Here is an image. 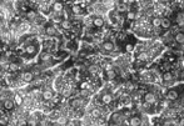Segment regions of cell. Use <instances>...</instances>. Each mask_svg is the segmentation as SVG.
<instances>
[{
  "label": "cell",
  "mask_w": 184,
  "mask_h": 126,
  "mask_svg": "<svg viewBox=\"0 0 184 126\" xmlns=\"http://www.w3.org/2000/svg\"><path fill=\"white\" fill-rule=\"evenodd\" d=\"M43 32L48 38H59V36H62V29L58 28V24H54L52 21L44 24Z\"/></svg>",
  "instance_id": "obj_1"
},
{
  "label": "cell",
  "mask_w": 184,
  "mask_h": 126,
  "mask_svg": "<svg viewBox=\"0 0 184 126\" xmlns=\"http://www.w3.org/2000/svg\"><path fill=\"white\" fill-rule=\"evenodd\" d=\"M127 115H125L124 112H122V111H114L113 114H112V116H110V119L112 120H109V122H112V124H116V125H120V124H128V121H127Z\"/></svg>",
  "instance_id": "obj_2"
},
{
  "label": "cell",
  "mask_w": 184,
  "mask_h": 126,
  "mask_svg": "<svg viewBox=\"0 0 184 126\" xmlns=\"http://www.w3.org/2000/svg\"><path fill=\"white\" fill-rule=\"evenodd\" d=\"M38 63L39 64H44V63H48V61H50V60H53L54 59V55H53V53H50V51H48V50H41V51H39V54H38Z\"/></svg>",
  "instance_id": "obj_3"
},
{
  "label": "cell",
  "mask_w": 184,
  "mask_h": 126,
  "mask_svg": "<svg viewBox=\"0 0 184 126\" xmlns=\"http://www.w3.org/2000/svg\"><path fill=\"white\" fill-rule=\"evenodd\" d=\"M55 91L54 89H50V88H46L41 91V100H43L44 103H50V101H54L55 99Z\"/></svg>",
  "instance_id": "obj_4"
},
{
  "label": "cell",
  "mask_w": 184,
  "mask_h": 126,
  "mask_svg": "<svg viewBox=\"0 0 184 126\" xmlns=\"http://www.w3.org/2000/svg\"><path fill=\"white\" fill-rule=\"evenodd\" d=\"M115 44L113 43V41H104V43L100 44V51H102L103 54H110L113 53L115 50Z\"/></svg>",
  "instance_id": "obj_5"
},
{
  "label": "cell",
  "mask_w": 184,
  "mask_h": 126,
  "mask_svg": "<svg viewBox=\"0 0 184 126\" xmlns=\"http://www.w3.org/2000/svg\"><path fill=\"white\" fill-rule=\"evenodd\" d=\"M20 80L24 84H31V82H34V80H35V74L33 71H24L20 75Z\"/></svg>",
  "instance_id": "obj_6"
},
{
  "label": "cell",
  "mask_w": 184,
  "mask_h": 126,
  "mask_svg": "<svg viewBox=\"0 0 184 126\" xmlns=\"http://www.w3.org/2000/svg\"><path fill=\"white\" fill-rule=\"evenodd\" d=\"M140 81L141 82H144V84H152L154 82V78H153V74L150 70H145L140 74Z\"/></svg>",
  "instance_id": "obj_7"
},
{
  "label": "cell",
  "mask_w": 184,
  "mask_h": 126,
  "mask_svg": "<svg viewBox=\"0 0 184 126\" xmlns=\"http://www.w3.org/2000/svg\"><path fill=\"white\" fill-rule=\"evenodd\" d=\"M2 106H3L4 110H6V111H13L16 105H15V103H14L13 99L6 97V99H4L3 101H2Z\"/></svg>",
  "instance_id": "obj_8"
},
{
  "label": "cell",
  "mask_w": 184,
  "mask_h": 126,
  "mask_svg": "<svg viewBox=\"0 0 184 126\" xmlns=\"http://www.w3.org/2000/svg\"><path fill=\"white\" fill-rule=\"evenodd\" d=\"M65 10V6H64V3H62L60 0H56V2L52 3V11L53 13H56V14H63V11Z\"/></svg>",
  "instance_id": "obj_9"
},
{
  "label": "cell",
  "mask_w": 184,
  "mask_h": 126,
  "mask_svg": "<svg viewBox=\"0 0 184 126\" xmlns=\"http://www.w3.org/2000/svg\"><path fill=\"white\" fill-rule=\"evenodd\" d=\"M11 99L14 100V103H15L16 107H20V106L24 105V95L20 94V91H19V92H13Z\"/></svg>",
  "instance_id": "obj_10"
},
{
  "label": "cell",
  "mask_w": 184,
  "mask_h": 126,
  "mask_svg": "<svg viewBox=\"0 0 184 126\" xmlns=\"http://www.w3.org/2000/svg\"><path fill=\"white\" fill-rule=\"evenodd\" d=\"M58 26H60V29L63 31H69L73 29V23L70 21V19H63L59 24H58Z\"/></svg>",
  "instance_id": "obj_11"
},
{
  "label": "cell",
  "mask_w": 184,
  "mask_h": 126,
  "mask_svg": "<svg viewBox=\"0 0 184 126\" xmlns=\"http://www.w3.org/2000/svg\"><path fill=\"white\" fill-rule=\"evenodd\" d=\"M105 25V20L102 15H95L93 18V26L98 28V29H102Z\"/></svg>",
  "instance_id": "obj_12"
},
{
  "label": "cell",
  "mask_w": 184,
  "mask_h": 126,
  "mask_svg": "<svg viewBox=\"0 0 184 126\" xmlns=\"http://www.w3.org/2000/svg\"><path fill=\"white\" fill-rule=\"evenodd\" d=\"M100 100H102L103 105H110L114 100V96H113L112 92H104V94L102 95V97H100Z\"/></svg>",
  "instance_id": "obj_13"
},
{
  "label": "cell",
  "mask_w": 184,
  "mask_h": 126,
  "mask_svg": "<svg viewBox=\"0 0 184 126\" xmlns=\"http://www.w3.org/2000/svg\"><path fill=\"white\" fill-rule=\"evenodd\" d=\"M144 101L150 104V105H154L157 103V95L154 92H145L144 94Z\"/></svg>",
  "instance_id": "obj_14"
},
{
  "label": "cell",
  "mask_w": 184,
  "mask_h": 126,
  "mask_svg": "<svg viewBox=\"0 0 184 126\" xmlns=\"http://www.w3.org/2000/svg\"><path fill=\"white\" fill-rule=\"evenodd\" d=\"M178 97H179V92L175 89H172L167 92V100H168V101H174V100H177Z\"/></svg>",
  "instance_id": "obj_15"
},
{
  "label": "cell",
  "mask_w": 184,
  "mask_h": 126,
  "mask_svg": "<svg viewBox=\"0 0 184 126\" xmlns=\"http://www.w3.org/2000/svg\"><path fill=\"white\" fill-rule=\"evenodd\" d=\"M162 78H163V81H164V82L173 84V82H174V79H175V75H174V72L167 71V72H164V75H163Z\"/></svg>",
  "instance_id": "obj_16"
},
{
  "label": "cell",
  "mask_w": 184,
  "mask_h": 126,
  "mask_svg": "<svg viewBox=\"0 0 184 126\" xmlns=\"http://www.w3.org/2000/svg\"><path fill=\"white\" fill-rule=\"evenodd\" d=\"M38 13L35 11V10H33V9H29L27 13H25V16H27V20L28 21H30V23H33L36 18H38Z\"/></svg>",
  "instance_id": "obj_17"
},
{
  "label": "cell",
  "mask_w": 184,
  "mask_h": 126,
  "mask_svg": "<svg viewBox=\"0 0 184 126\" xmlns=\"http://www.w3.org/2000/svg\"><path fill=\"white\" fill-rule=\"evenodd\" d=\"M83 8H84V6H81L80 4H73L71 8H70L71 14H73V15H81V13H83Z\"/></svg>",
  "instance_id": "obj_18"
},
{
  "label": "cell",
  "mask_w": 184,
  "mask_h": 126,
  "mask_svg": "<svg viewBox=\"0 0 184 126\" xmlns=\"http://www.w3.org/2000/svg\"><path fill=\"white\" fill-rule=\"evenodd\" d=\"M91 94H93V91L89 89H79V91H78V96L84 97V99H89L91 96Z\"/></svg>",
  "instance_id": "obj_19"
},
{
  "label": "cell",
  "mask_w": 184,
  "mask_h": 126,
  "mask_svg": "<svg viewBox=\"0 0 184 126\" xmlns=\"http://www.w3.org/2000/svg\"><path fill=\"white\" fill-rule=\"evenodd\" d=\"M137 60L138 61H149L150 56L148 54V51H140L137 54Z\"/></svg>",
  "instance_id": "obj_20"
},
{
  "label": "cell",
  "mask_w": 184,
  "mask_h": 126,
  "mask_svg": "<svg viewBox=\"0 0 184 126\" xmlns=\"http://www.w3.org/2000/svg\"><path fill=\"white\" fill-rule=\"evenodd\" d=\"M88 71L90 75H97L99 71H100V66L97 65V64H91L88 66Z\"/></svg>",
  "instance_id": "obj_21"
},
{
  "label": "cell",
  "mask_w": 184,
  "mask_h": 126,
  "mask_svg": "<svg viewBox=\"0 0 184 126\" xmlns=\"http://www.w3.org/2000/svg\"><path fill=\"white\" fill-rule=\"evenodd\" d=\"M128 124L132 125V126L141 125V117H139V116H132L130 119H129V121H128Z\"/></svg>",
  "instance_id": "obj_22"
},
{
  "label": "cell",
  "mask_w": 184,
  "mask_h": 126,
  "mask_svg": "<svg viewBox=\"0 0 184 126\" xmlns=\"http://www.w3.org/2000/svg\"><path fill=\"white\" fill-rule=\"evenodd\" d=\"M174 40H175V43L184 45V32L178 31L177 34H174Z\"/></svg>",
  "instance_id": "obj_23"
},
{
  "label": "cell",
  "mask_w": 184,
  "mask_h": 126,
  "mask_svg": "<svg viewBox=\"0 0 184 126\" xmlns=\"http://www.w3.org/2000/svg\"><path fill=\"white\" fill-rule=\"evenodd\" d=\"M102 4L104 6H106L108 9H113L116 4V0H102Z\"/></svg>",
  "instance_id": "obj_24"
},
{
  "label": "cell",
  "mask_w": 184,
  "mask_h": 126,
  "mask_svg": "<svg viewBox=\"0 0 184 126\" xmlns=\"http://www.w3.org/2000/svg\"><path fill=\"white\" fill-rule=\"evenodd\" d=\"M160 26L164 28V29L170 28V20L168 18H162L160 19Z\"/></svg>",
  "instance_id": "obj_25"
},
{
  "label": "cell",
  "mask_w": 184,
  "mask_h": 126,
  "mask_svg": "<svg viewBox=\"0 0 184 126\" xmlns=\"http://www.w3.org/2000/svg\"><path fill=\"white\" fill-rule=\"evenodd\" d=\"M105 72H106L108 80H114V79L116 78V71L114 70V68H113V69H110V70H108V71H105Z\"/></svg>",
  "instance_id": "obj_26"
},
{
  "label": "cell",
  "mask_w": 184,
  "mask_h": 126,
  "mask_svg": "<svg viewBox=\"0 0 184 126\" xmlns=\"http://www.w3.org/2000/svg\"><path fill=\"white\" fill-rule=\"evenodd\" d=\"M152 26L154 29L160 28V18H153V20H152Z\"/></svg>",
  "instance_id": "obj_27"
},
{
  "label": "cell",
  "mask_w": 184,
  "mask_h": 126,
  "mask_svg": "<svg viewBox=\"0 0 184 126\" xmlns=\"http://www.w3.org/2000/svg\"><path fill=\"white\" fill-rule=\"evenodd\" d=\"M66 49H68V50H70V51H71V50H77L78 48H77V44H75L74 43V41H66Z\"/></svg>",
  "instance_id": "obj_28"
},
{
  "label": "cell",
  "mask_w": 184,
  "mask_h": 126,
  "mask_svg": "<svg viewBox=\"0 0 184 126\" xmlns=\"http://www.w3.org/2000/svg\"><path fill=\"white\" fill-rule=\"evenodd\" d=\"M116 11H118L119 14L125 13V11H128V6L125 5V4H119V5H118V8H116Z\"/></svg>",
  "instance_id": "obj_29"
},
{
  "label": "cell",
  "mask_w": 184,
  "mask_h": 126,
  "mask_svg": "<svg viewBox=\"0 0 184 126\" xmlns=\"http://www.w3.org/2000/svg\"><path fill=\"white\" fill-rule=\"evenodd\" d=\"M177 23H178V25H180V26H183L184 25V14L182 13V14H178V16H177Z\"/></svg>",
  "instance_id": "obj_30"
},
{
  "label": "cell",
  "mask_w": 184,
  "mask_h": 126,
  "mask_svg": "<svg viewBox=\"0 0 184 126\" xmlns=\"http://www.w3.org/2000/svg\"><path fill=\"white\" fill-rule=\"evenodd\" d=\"M127 18H128V20H134V19L137 18V14H135L134 11H128Z\"/></svg>",
  "instance_id": "obj_31"
},
{
  "label": "cell",
  "mask_w": 184,
  "mask_h": 126,
  "mask_svg": "<svg viewBox=\"0 0 184 126\" xmlns=\"http://www.w3.org/2000/svg\"><path fill=\"white\" fill-rule=\"evenodd\" d=\"M133 50H134V45H132V44H127V45H125V51H127V53H132Z\"/></svg>",
  "instance_id": "obj_32"
},
{
  "label": "cell",
  "mask_w": 184,
  "mask_h": 126,
  "mask_svg": "<svg viewBox=\"0 0 184 126\" xmlns=\"http://www.w3.org/2000/svg\"><path fill=\"white\" fill-rule=\"evenodd\" d=\"M177 124H178V125H180V126H184V116H182V117H180V119L177 121Z\"/></svg>",
  "instance_id": "obj_33"
},
{
  "label": "cell",
  "mask_w": 184,
  "mask_h": 126,
  "mask_svg": "<svg viewBox=\"0 0 184 126\" xmlns=\"http://www.w3.org/2000/svg\"><path fill=\"white\" fill-rule=\"evenodd\" d=\"M0 46H2V43H0Z\"/></svg>",
  "instance_id": "obj_34"
}]
</instances>
